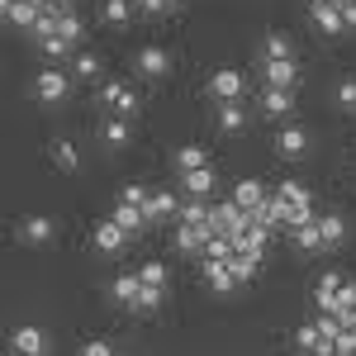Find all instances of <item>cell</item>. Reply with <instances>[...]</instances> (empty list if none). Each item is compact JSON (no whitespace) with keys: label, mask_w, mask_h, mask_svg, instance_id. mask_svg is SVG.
<instances>
[{"label":"cell","mask_w":356,"mask_h":356,"mask_svg":"<svg viewBox=\"0 0 356 356\" xmlns=\"http://www.w3.org/2000/svg\"><path fill=\"white\" fill-rule=\"evenodd\" d=\"M67 95H72V76H67V72L43 67V72L33 76V100H43V105H62Z\"/></svg>","instance_id":"1"},{"label":"cell","mask_w":356,"mask_h":356,"mask_svg":"<svg viewBox=\"0 0 356 356\" xmlns=\"http://www.w3.org/2000/svg\"><path fill=\"white\" fill-rule=\"evenodd\" d=\"M10 352L15 356H48L53 352V337L43 328H33V323H19V328L10 332Z\"/></svg>","instance_id":"2"},{"label":"cell","mask_w":356,"mask_h":356,"mask_svg":"<svg viewBox=\"0 0 356 356\" xmlns=\"http://www.w3.org/2000/svg\"><path fill=\"white\" fill-rule=\"evenodd\" d=\"M209 95L214 100H243V72L238 67H214V76H209Z\"/></svg>","instance_id":"3"},{"label":"cell","mask_w":356,"mask_h":356,"mask_svg":"<svg viewBox=\"0 0 356 356\" xmlns=\"http://www.w3.org/2000/svg\"><path fill=\"white\" fill-rule=\"evenodd\" d=\"M100 105H110V114H129L138 110V95H134V86H124V81H105L100 86Z\"/></svg>","instance_id":"4"},{"label":"cell","mask_w":356,"mask_h":356,"mask_svg":"<svg viewBox=\"0 0 356 356\" xmlns=\"http://www.w3.org/2000/svg\"><path fill=\"white\" fill-rule=\"evenodd\" d=\"M271 143H275V152L290 157V162H295V157H309V129H300V124H285Z\"/></svg>","instance_id":"5"},{"label":"cell","mask_w":356,"mask_h":356,"mask_svg":"<svg viewBox=\"0 0 356 356\" xmlns=\"http://www.w3.org/2000/svg\"><path fill=\"white\" fill-rule=\"evenodd\" d=\"M90 243H95V252H105V257H119L124 243H129V233H124L114 219H100V223H95V233H90Z\"/></svg>","instance_id":"6"},{"label":"cell","mask_w":356,"mask_h":356,"mask_svg":"<svg viewBox=\"0 0 356 356\" xmlns=\"http://www.w3.org/2000/svg\"><path fill=\"white\" fill-rule=\"evenodd\" d=\"M138 72L147 76V81H162L166 72H171V57H166V48H157V43H147V48H138Z\"/></svg>","instance_id":"7"},{"label":"cell","mask_w":356,"mask_h":356,"mask_svg":"<svg viewBox=\"0 0 356 356\" xmlns=\"http://www.w3.org/2000/svg\"><path fill=\"white\" fill-rule=\"evenodd\" d=\"M0 10L15 29H38V19H43V5H33V0H0Z\"/></svg>","instance_id":"8"},{"label":"cell","mask_w":356,"mask_h":356,"mask_svg":"<svg viewBox=\"0 0 356 356\" xmlns=\"http://www.w3.org/2000/svg\"><path fill=\"white\" fill-rule=\"evenodd\" d=\"M295 342H300L309 356H337V337H323V332H318V323L295 328Z\"/></svg>","instance_id":"9"},{"label":"cell","mask_w":356,"mask_h":356,"mask_svg":"<svg viewBox=\"0 0 356 356\" xmlns=\"http://www.w3.org/2000/svg\"><path fill=\"white\" fill-rule=\"evenodd\" d=\"M290 110H295V90H285V86H266L261 90V114L266 119H285Z\"/></svg>","instance_id":"10"},{"label":"cell","mask_w":356,"mask_h":356,"mask_svg":"<svg viewBox=\"0 0 356 356\" xmlns=\"http://www.w3.org/2000/svg\"><path fill=\"white\" fill-rule=\"evenodd\" d=\"M143 214H147V223H162V219H176L181 204H176V195H171V191H152V195H147V204H143Z\"/></svg>","instance_id":"11"},{"label":"cell","mask_w":356,"mask_h":356,"mask_svg":"<svg viewBox=\"0 0 356 356\" xmlns=\"http://www.w3.org/2000/svg\"><path fill=\"white\" fill-rule=\"evenodd\" d=\"M204 243H209V228H204V223H176V247H181V252L204 257Z\"/></svg>","instance_id":"12"},{"label":"cell","mask_w":356,"mask_h":356,"mask_svg":"<svg viewBox=\"0 0 356 356\" xmlns=\"http://www.w3.org/2000/svg\"><path fill=\"white\" fill-rule=\"evenodd\" d=\"M266 200H271V195H266V186H261L257 176H252V181H238V186H233V204H238V209H247V214H252L257 204H266Z\"/></svg>","instance_id":"13"},{"label":"cell","mask_w":356,"mask_h":356,"mask_svg":"<svg viewBox=\"0 0 356 356\" xmlns=\"http://www.w3.org/2000/svg\"><path fill=\"white\" fill-rule=\"evenodd\" d=\"M342 285H347V280H342L337 271H323V275H318V285H314V304L328 314L332 304H337V295H342Z\"/></svg>","instance_id":"14"},{"label":"cell","mask_w":356,"mask_h":356,"mask_svg":"<svg viewBox=\"0 0 356 356\" xmlns=\"http://www.w3.org/2000/svg\"><path fill=\"white\" fill-rule=\"evenodd\" d=\"M19 243L29 247H43V243H53V219H43V214H33V219L19 223Z\"/></svg>","instance_id":"15"},{"label":"cell","mask_w":356,"mask_h":356,"mask_svg":"<svg viewBox=\"0 0 356 356\" xmlns=\"http://www.w3.org/2000/svg\"><path fill=\"white\" fill-rule=\"evenodd\" d=\"M261 76H266V86H285V90H295L300 67H295V62H261Z\"/></svg>","instance_id":"16"},{"label":"cell","mask_w":356,"mask_h":356,"mask_svg":"<svg viewBox=\"0 0 356 356\" xmlns=\"http://www.w3.org/2000/svg\"><path fill=\"white\" fill-rule=\"evenodd\" d=\"M204 280L219 290V295H233L238 275H233V261H204Z\"/></svg>","instance_id":"17"},{"label":"cell","mask_w":356,"mask_h":356,"mask_svg":"<svg viewBox=\"0 0 356 356\" xmlns=\"http://www.w3.org/2000/svg\"><path fill=\"white\" fill-rule=\"evenodd\" d=\"M181 186H186V195H191V200H209V191H214V171H209V166L186 171V176H181Z\"/></svg>","instance_id":"18"},{"label":"cell","mask_w":356,"mask_h":356,"mask_svg":"<svg viewBox=\"0 0 356 356\" xmlns=\"http://www.w3.org/2000/svg\"><path fill=\"white\" fill-rule=\"evenodd\" d=\"M261 62H295V48L285 33H266L261 38Z\"/></svg>","instance_id":"19"},{"label":"cell","mask_w":356,"mask_h":356,"mask_svg":"<svg viewBox=\"0 0 356 356\" xmlns=\"http://www.w3.org/2000/svg\"><path fill=\"white\" fill-rule=\"evenodd\" d=\"M100 138H105V147H129V119L124 114H110L105 124H100Z\"/></svg>","instance_id":"20"},{"label":"cell","mask_w":356,"mask_h":356,"mask_svg":"<svg viewBox=\"0 0 356 356\" xmlns=\"http://www.w3.org/2000/svg\"><path fill=\"white\" fill-rule=\"evenodd\" d=\"M219 129L223 134H243L247 129V110L238 105V100H223L219 105Z\"/></svg>","instance_id":"21"},{"label":"cell","mask_w":356,"mask_h":356,"mask_svg":"<svg viewBox=\"0 0 356 356\" xmlns=\"http://www.w3.org/2000/svg\"><path fill=\"white\" fill-rule=\"evenodd\" d=\"M176 166H181V176L186 171H200V166H209V152L200 143H186V147H176Z\"/></svg>","instance_id":"22"},{"label":"cell","mask_w":356,"mask_h":356,"mask_svg":"<svg viewBox=\"0 0 356 356\" xmlns=\"http://www.w3.org/2000/svg\"><path fill=\"white\" fill-rule=\"evenodd\" d=\"M275 195H280V200H290L295 209H314V191H309V186H300V181H280V186H275Z\"/></svg>","instance_id":"23"},{"label":"cell","mask_w":356,"mask_h":356,"mask_svg":"<svg viewBox=\"0 0 356 356\" xmlns=\"http://www.w3.org/2000/svg\"><path fill=\"white\" fill-rule=\"evenodd\" d=\"M138 290H143V280H138V271H134V275H129V271H124V275H114V285H110V295H114L119 304H124V309H129V304L138 300Z\"/></svg>","instance_id":"24"},{"label":"cell","mask_w":356,"mask_h":356,"mask_svg":"<svg viewBox=\"0 0 356 356\" xmlns=\"http://www.w3.org/2000/svg\"><path fill=\"white\" fill-rule=\"evenodd\" d=\"M318 228H323V243H328V247H342V243H347V219H342V214H323V219H318Z\"/></svg>","instance_id":"25"},{"label":"cell","mask_w":356,"mask_h":356,"mask_svg":"<svg viewBox=\"0 0 356 356\" xmlns=\"http://www.w3.org/2000/svg\"><path fill=\"white\" fill-rule=\"evenodd\" d=\"M295 243L304 247V252H328V243H323V228H318V219L304 223V228H295Z\"/></svg>","instance_id":"26"},{"label":"cell","mask_w":356,"mask_h":356,"mask_svg":"<svg viewBox=\"0 0 356 356\" xmlns=\"http://www.w3.org/2000/svg\"><path fill=\"white\" fill-rule=\"evenodd\" d=\"M100 15H105V24H129V19H134V0H105V5H100Z\"/></svg>","instance_id":"27"},{"label":"cell","mask_w":356,"mask_h":356,"mask_svg":"<svg viewBox=\"0 0 356 356\" xmlns=\"http://www.w3.org/2000/svg\"><path fill=\"white\" fill-rule=\"evenodd\" d=\"M314 24L323 29V33H342V10H337V5H318V10H314Z\"/></svg>","instance_id":"28"},{"label":"cell","mask_w":356,"mask_h":356,"mask_svg":"<svg viewBox=\"0 0 356 356\" xmlns=\"http://www.w3.org/2000/svg\"><path fill=\"white\" fill-rule=\"evenodd\" d=\"M114 223H119L124 233H138V228L147 223V214H143V209H134V204H114Z\"/></svg>","instance_id":"29"},{"label":"cell","mask_w":356,"mask_h":356,"mask_svg":"<svg viewBox=\"0 0 356 356\" xmlns=\"http://www.w3.org/2000/svg\"><path fill=\"white\" fill-rule=\"evenodd\" d=\"M38 48H43L48 57H76V53H72L76 43H72V38H62V33H43V38H38Z\"/></svg>","instance_id":"30"},{"label":"cell","mask_w":356,"mask_h":356,"mask_svg":"<svg viewBox=\"0 0 356 356\" xmlns=\"http://www.w3.org/2000/svg\"><path fill=\"white\" fill-rule=\"evenodd\" d=\"M129 309H134V314H157V309H162V290L143 285V290H138V300L129 304Z\"/></svg>","instance_id":"31"},{"label":"cell","mask_w":356,"mask_h":356,"mask_svg":"<svg viewBox=\"0 0 356 356\" xmlns=\"http://www.w3.org/2000/svg\"><path fill=\"white\" fill-rule=\"evenodd\" d=\"M53 162L62 166V171H76V166H81V157H76V147H72L67 138H57V143H53Z\"/></svg>","instance_id":"32"},{"label":"cell","mask_w":356,"mask_h":356,"mask_svg":"<svg viewBox=\"0 0 356 356\" xmlns=\"http://www.w3.org/2000/svg\"><path fill=\"white\" fill-rule=\"evenodd\" d=\"M138 280L152 285V290H166V266L162 261H143V266H138Z\"/></svg>","instance_id":"33"},{"label":"cell","mask_w":356,"mask_h":356,"mask_svg":"<svg viewBox=\"0 0 356 356\" xmlns=\"http://www.w3.org/2000/svg\"><path fill=\"white\" fill-rule=\"evenodd\" d=\"M233 257V243L223 238V233H209V243H204V261H228Z\"/></svg>","instance_id":"34"},{"label":"cell","mask_w":356,"mask_h":356,"mask_svg":"<svg viewBox=\"0 0 356 356\" xmlns=\"http://www.w3.org/2000/svg\"><path fill=\"white\" fill-rule=\"evenodd\" d=\"M72 72H76L81 81L100 76V57H95V53H76V57H72Z\"/></svg>","instance_id":"35"},{"label":"cell","mask_w":356,"mask_h":356,"mask_svg":"<svg viewBox=\"0 0 356 356\" xmlns=\"http://www.w3.org/2000/svg\"><path fill=\"white\" fill-rule=\"evenodd\" d=\"M228 261H233V275H238V280H252V275L261 271V257H243V252H233Z\"/></svg>","instance_id":"36"},{"label":"cell","mask_w":356,"mask_h":356,"mask_svg":"<svg viewBox=\"0 0 356 356\" xmlns=\"http://www.w3.org/2000/svg\"><path fill=\"white\" fill-rule=\"evenodd\" d=\"M204 219H209V204H204V200L181 204V214H176V223H204Z\"/></svg>","instance_id":"37"},{"label":"cell","mask_w":356,"mask_h":356,"mask_svg":"<svg viewBox=\"0 0 356 356\" xmlns=\"http://www.w3.org/2000/svg\"><path fill=\"white\" fill-rule=\"evenodd\" d=\"M57 33H62V38H72V43H81V15H76V10H67V15L57 19Z\"/></svg>","instance_id":"38"},{"label":"cell","mask_w":356,"mask_h":356,"mask_svg":"<svg viewBox=\"0 0 356 356\" xmlns=\"http://www.w3.org/2000/svg\"><path fill=\"white\" fill-rule=\"evenodd\" d=\"M337 105L347 114L356 110V76H342V81H337Z\"/></svg>","instance_id":"39"},{"label":"cell","mask_w":356,"mask_h":356,"mask_svg":"<svg viewBox=\"0 0 356 356\" xmlns=\"http://www.w3.org/2000/svg\"><path fill=\"white\" fill-rule=\"evenodd\" d=\"M147 195H152V191H143L138 181H129V186H124V195H119V204H134V209H143V204H147Z\"/></svg>","instance_id":"40"},{"label":"cell","mask_w":356,"mask_h":356,"mask_svg":"<svg viewBox=\"0 0 356 356\" xmlns=\"http://www.w3.org/2000/svg\"><path fill=\"white\" fill-rule=\"evenodd\" d=\"M337 356H356V323L337 337Z\"/></svg>","instance_id":"41"},{"label":"cell","mask_w":356,"mask_h":356,"mask_svg":"<svg viewBox=\"0 0 356 356\" xmlns=\"http://www.w3.org/2000/svg\"><path fill=\"white\" fill-rule=\"evenodd\" d=\"M81 356H114V347H110V342H100V337H95V342H86V347H81Z\"/></svg>","instance_id":"42"},{"label":"cell","mask_w":356,"mask_h":356,"mask_svg":"<svg viewBox=\"0 0 356 356\" xmlns=\"http://www.w3.org/2000/svg\"><path fill=\"white\" fill-rule=\"evenodd\" d=\"M337 10H342V24L356 29V0H337Z\"/></svg>","instance_id":"43"},{"label":"cell","mask_w":356,"mask_h":356,"mask_svg":"<svg viewBox=\"0 0 356 356\" xmlns=\"http://www.w3.org/2000/svg\"><path fill=\"white\" fill-rule=\"evenodd\" d=\"M138 10H147V15H162V10H171L166 0H138Z\"/></svg>","instance_id":"44"},{"label":"cell","mask_w":356,"mask_h":356,"mask_svg":"<svg viewBox=\"0 0 356 356\" xmlns=\"http://www.w3.org/2000/svg\"><path fill=\"white\" fill-rule=\"evenodd\" d=\"M72 5H76V0H53V10H62V15H67Z\"/></svg>","instance_id":"45"},{"label":"cell","mask_w":356,"mask_h":356,"mask_svg":"<svg viewBox=\"0 0 356 356\" xmlns=\"http://www.w3.org/2000/svg\"><path fill=\"white\" fill-rule=\"evenodd\" d=\"M318 5H332V0H309V10H318Z\"/></svg>","instance_id":"46"},{"label":"cell","mask_w":356,"mask_h":356,"mask_svg":"<svg viewBox=\"0 0 356 356\" xmlns=\"http://www.w3.org/2000/svg\"><path fill=\"white\" fill-rule=\"evenodd\" d=\"M166 5H181V0H166Z\"/></svg>","instance_id":"47"}]
</instances>
